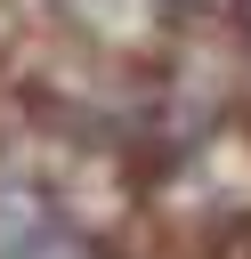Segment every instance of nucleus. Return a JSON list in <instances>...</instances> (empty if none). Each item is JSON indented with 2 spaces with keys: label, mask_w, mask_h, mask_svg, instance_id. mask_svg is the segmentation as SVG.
<instances>
[{
  "label": "nucleus",
  "mask_w": 251,
  "mask_h": 259,
  "mask_svg": "<svg viewBox=\"0 0 251 259\" xmlns=\"http://www.w3.org/2000/svg\"><path fill=\"white\" fill-rule=\"evenodd\" d=\"M65 16L81 32H97L105 49H146L162 40V0H65Z\"/></svg>",
  "instance_id": "obj_1"
}]
</instances>
